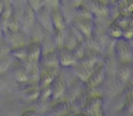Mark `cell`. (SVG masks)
Listing matches in <instances>:
<instances>
[{
    "mask_svg": "<svg viewBox=\"0 0 133 116\" xmlns=\"http://www.w3.org/2000/svg\"><path fill=\"white\" fill-rule=\"evenodd\" d=\"M104 75H105V68L103 65L101 67H98L92 72V74L90 75L88 78V83L91 88H94L98 86L104 79Z\"/></svg>",
    "mask_w": 133,
    "mask_h": 116,
    "instance_id": "9",
    "label": "cell"
},
{
    "mask_svg": "<svg viewBox=\"0 0 133 116\" xmlns=\"http://www.w3.org/2000/svg\"><path fill=\"white\" fill-rule=\"evenodd\" d=\"M58 68L53 67H47L40 65V71H39V86L40 88H44L51 85L54 78L58 75L57 74Z\"/></svg>",
    "mask_w": 133,
    "mask_h": 116,
    "instance_id": "3",
    "label": "cell"
},
{
    "mask_svg": "<svg viewBox=\"0 0 133 116\" xmlns=\"http://www.w3.org/2000/svg\"><path fill=\"white\" fill-rule=\"evenodd\" d=\"M10 55L15 57L16 60H18L23 63H27L28 56H27V48L26 46H16L10 51Z\"/></svg>",
    "mask_w": 133,
    "mask_h": 116,
    "instance_id": "11",
    "label": "cell"
},
{
    "mask_svg": "<svg viewBox=\"0 0 133 116\" xmlns=\"http://www.w3.org/2000/svg\"><path fill=\"white\" fill-rule=\"evenodd\" d=\"M122 38L126 39L128 41H131L133 39V27L129 25L123 29L122 33Z\"/></svg>",
    "mask_w": 133,
    "mask_h": 116,
    "instance_id": "13",
    "label": "cell"
},
{
    "mask_svg": "<svg viewBox=\"0 0 133 116\" xmlns=\"http://www.w3.org/2000/svg\"><path fill=\"white\" fill-rule=\"evenodd\" d=\"M39 63L43 66L53 67L58 68L60 66L59 59H58L57 50H51V51L43 53L39 60Z\"/></svg>",
    "mask_w": 133,
    "mask_h": 116,
    "instance_id": "6",
    "label": "cell"
},
{
    "mask_svg": "<svg viewBox=\"0 0 133 116\" xmlns=\"http://www.w3.org/2000/svg\"><path fill=\"white\" fill-rule=\"evenodd\" d=\"M3 34H4V28H3V24H2V20L1 17H0V40L3 38Z\"/></svg>",
    "mask_w": 133,
    "mask_h": 116,
    "instance_id": "15",
    "label": "cell"
},
{
    "mask_svg": "<svg viewBox=\"0 0 133 116\" xmlns=\"http://www.w3.org/2000/svg\"><path fill=\"white\" fill-rule=\"evenodd\" d=\"M28 62L31 63H39L40 57L43 54L42 44L40 41H33L26 46Z\"/></svg>",
    "mask_w": 133,
    "mask_h": 116,
    "instance_id": "5",
    "label": "cell"
},
{
    "mask_svg": "<svg viewBox=\"0 0 133 116\" xmlns=\"http://www.w3.org/2000/svg\"><path fill=\"white\" fill-rule=\"evenodd\" d=\"M60 66L64 68L74 67L77 65L78 58L76 57L74 50L68 46H61L57 50Z\"/></svg>",
    "mask_w": 133,
    "mask_h": 116,
    "instance_id": "2",
    "label": "cell"
},
{
    "mask_svg": "<svg viewBox=\"0 0 133 116\" xmlns=\"http://www.w3.org/2000/svg\"><path fill=\"white\" fill-rule=\"evenodd\" d=\"M84 109L86 111V113L92 115H103V101L101 97L93 96L86 102Z\"/></svg>",
    "mask_w": 133,
    "mask_h": 116,
    "instance_id": "4",
    "label": "cell"
},
{
    "mask_svg": "<svg viewBox=\"0 0 133 116\" xmlns=\"http://www.w3.org/2000/svg\"><path fill=\"white\" fill-rule=\"evenodd\" d=\"M133 73L132 63H119V77L122 83H127L130 79Z\"/></svg>",
    "mask_w": 133,
    "mask_h": 116,
    "instance_id": "10",
    "label": "cell"
},
{
    "mask_svg": "<svg viewBox=\"0 0 133 116\" xmlns=\"http://www.w3.org/2000/svg\"><path fill=\"white\" fill-rule=\"evenodd\" d=\"M126 96H127V100L133 102V83L131 85H130L128 87V89H127Z\"/></svg>",
    "mask_w": 133,
    "mask_h": 116,
    "instance_id": "14",
    "label": "cell"
},
{
    "mask_svg": "<svg viewBox=\"0 0 133 116\" xmlns=\"http://www.w3.org/2000/svg\"><path fill=\"white\" fill-rule=\"evenodd\" d=\"M51 91H52V98L54 99H58L64 93L65 83L61 76L57 75L54 78L53 83H51Z\"/></svg>",
    "mask_w": 133,
    "mask_h": 116,
    "instance_id": "8",
    "label": "cell"
},
{
    "mask_svg": "<svg viewBox=\"0 0 133 116\" xmlns=\"http://www.w3.org/2000/svg\"><path fill=\"white\" fill-rule=\"evenodd\" d=\"M122 33H123V28L121 27L119 25H117L116 23H113L109 27L108 30H107V34L110 37L115 39H119L122 38Z\"/></svg>",
    "mask_w": 133,
    "mask_h": 116,
    "instance_id": "12",
    "label": "cell"
},
{
    "mask_svg": "<svg viewBox=\"0 0 133 116\" xmlns=\"http://www.w3.org/2000/svg\"><path fill=\"white\" fill-rule=\"evenodd\" d=\"M129 24H130V27H133V11L131 12V14L129 15Z\"/></svg>",
    "mask_w": 133,
    "mask_h": 116,
    "instance_id": "16",
    "label": "cell"
},
{
    "mask_svg": "<svg viewBox=\"0 0 133 116\" xmlns=\"http://www.w3.org/2000/svg\"><path fill=\"white\" fill-rule=\"evenodd\" d=\"M114 51L119 63H133V47L130 41L124 38L117 39L114 46Z\"/></svg>",
    "mask_w": 133,
    "mask_h": 116,
    "instance_id": "1",
    "label": "cell"
},
{
    "mask_svg": "<svg viewBox=\"0 0 133 116\" xmlns=\"http://www.w3.org/2000/svg\"><path fill=\"white\" fill-rule=\"evenodd\" d=\"M16 63H17L16 65H13V68H12L13 74H14L16 81L20 83L29 81L27 69H26V66L25 65V63L18 61V60H16Z\"/></svg>",
    "mask_w": 133,
    "mask_h": 116,
    "instance_id": "7",
    "label": "cell"
},
{
    "mask_svg": "<svg viewBox=\"0 0 133 116\" xmlns=\"http://www.w3.org/2000/svg\"><path fill=\"white\" fill-rule=\"evenodd\" d=\"M4 7H5V0H0V16L3 12Z\"/></svg>",
    "mask_w": 133,
    "mask_h": 116,
    "instance_id": "17",
    "label": "cell"
}]
</instances>
